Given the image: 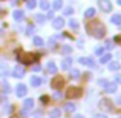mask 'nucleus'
I'll use <instances>...</instances> for the list:
<instances>
[{
    "instance_id": "c03bdc74",
    "label": "nucleus",
    "mask_w": 121,
    "mask_h": 118,
    "mask_svg": "<svg viewBox=\"0 0 121 118\" xmlns=\"http://www.w3.org/2000/svg\"><path fill=\"white\" fill-rule=\"evenodd\" d=\"M75 118H84V117H83V115H77V117H75Z\"/></svg>"
},
{
    "instance_id": "cd10ccee",
    "label": "nucleus",
    "mask_w": 121,
    "mask_h": 118,
    "mask_svg": "<svg viewBox=\"0 0 121 118\" xmlns=\"http://www.w3.org/2000/svg\"><path fill=\"white\" fill-rule=\"evenodd\" d=\"M66 110H68V112H74L75 110V104H72V103H68L66 104V107H65Z\"/></svg>"
},
{
    "instance_id": "0eeeda50",
    "label": "nucleus",
    "mask_w": 121,
    "mask_h": 118,
    "mask_svg": "<svg viewBox=\"0 0 121 118\" xmlns=\"http://www.w3.org/2000/svg\"><path fill=\"white\" fill-rule=\"evenodd\" d=\"M28 94V89L25 84H17V87H15V95L17 97H25V95Z\"/></svg>"
},
{
    "instance_id": "4be33fe9",
    "label": "nucleus",
    "mask_w": 121,
    "mask_h": 118,
    "mask_svg": "<svg viewBox=\"0 0 121 118\" xmlns=\"http://www.w3.org/2000/svg\"><path fill=\"white\" fill-rule=\"evenodd\" d=\"M84 17L86 18H91V17H95V8H89L84 11Z\"/></svg>"
},
{
    "instance_id": "a211bd4d",
    "label": "nucleus",
    "mask_w": 121,
    "mask_h": 118,
    "mask_svg": "<svg viewBox=\"0 0 121 118\" xmlns=\"http://www.w3.org/2000/svg\"><path fill=\"white\" fill-rule=\"evenodd\" d=\"M41 81H43V80H41L40 77H31V84H32L34 87H39V86L41 84Z\"/></svg>"
},
{
    "instance_id": "aec40b11",
    "label": "nucleus",
    "mask_w": 121,
    "mask_h": 118,
    "mask_svg": "<svg viewBox=\"0 0 121 118\" xmlns=\"http://www.w3.org/2000/svg\"><path fill=\"white\" fill-rule=\"evenodd\" d=\"M49 117L51 118H60V117H61V110H60V109H52L49 112Z\"/></svg>"
},
{
    "instance_id": "412c9836",
    "label": "nucleus",
    "mask_w": 121,
    "mask_h": 118,
    "mask_svg": "<svg viewBox=\"0 0 121 118\" xmlns=\"http://www.w3.org/2000/svg\"><path fill=\"white\" fill-rule=\"evenodd\" d=\"M110 20H112L113 25H118V26H120V25H121V14H113Z\"/></svg>"
},
{
    "instance_id": "2f4dec72",
    "label": "nucleus",
    "mask_w": 121,
    "mask_h": 118,
    "mask_svg": "<svg viewBox=\"0 0 121 118\" xmlns=\"http://www.w3.org/2000/svg\"><path fill=\"white\" fill-rule=\"evenodd\" d=\"M103 52H104V49L103 48H95V55H103Z\"/></svg>"
},
{
    "instance_id": "423d86ee",
    "label": "nucleus",
    "mask_w": 121,
    "mask_h": 118,
    "mask_svg": "<svg viewBox=\"0 0 121 118\" xmlns=\"http://www.w3.org/2000/svg\"><path fill=\"white\" fill-rule=\"evenodd\" d=\"M98 6H100L104 12L112 11V3H110L109 0H98Z\"/></svg>"
},
{
    "instance_id": "7ed1b4c3",
    "label": "nucleus",
    "mask_w": 121,
    "mask_h": 118,
    "mask_svg": "<svg viewBox=\"0 0 121 118\" xmlns=\"http://www.w3.org/2000/svg\"><path fill=\"white\" fill-rule=\"evenodd\" d=\"M98 106H100L101 109L107 110V112H112V110H113L112 101H110V100H107V98H103V100H100V103H98Z\"/></svg>"
},
{
    "instance_id": "39448f33",
    "label": "nucleus",
    "mask_w": 121,
    "mask_h": 118,
    "mask_svg": "<svg viewBox=\"0 0 121 118\" xmlns=\"http://www.w3.org/2000/svg\"><path fill=\"white\" fill-rule=\"evenodd\" d=\"M78 61H80L83 66H89V68H97L95 61L91 58V57H80V60H78Z\"/></svg>"
},
{
    "instance_id": "1a4fd4ad",
    "label": "nucleus",
    "mask_w": 121,
    "mask_h": 118,
    "mask_svg": "<svg viewBox=\"0 0 121 118\" xmlns=\"http://www.w3.org/2000/svg\"><path fill=\"white\" fill-rule=\"evenodd\" d=\"M52 26L55 28V29H61V28L65 26V20H63L61 17H55L52 20Z\"/></svg>"
},
{
    "instance_id": "f03ea898",
    "label": "nucleus",
    "mask_w": 121,
    "mask_h": 118,
    "mask_svg": "<svg viewBox=\"0 0 121 118\" xmlns=\"http://www.w3.org/2000/svg\"><path fill=\"white\" fill-rule=\"evenodd\" d=\"M17 60L23 65H28V63H34L39 60V55H34V54H22L20 57H17Z\"/></svg>"
},
{
    "instance_id": "dca6fc26",
    "label": "nucleus",
    "mask_w": 121,
    "mask_h": 118,
    "mask_svg": "<svg viewBox=\"0 0 121 118\" xmlns=\"http://www.w3.org/2000/svg\"><path fill=\"white\" fill-rule=\"evenodd\" d=\"M69 28L74 31H78V28H80V23H78V20H75V18H71L69 20Z\"/></svg>"
},
{
    "instance_id": "de8ad7c7",
    "label": "nucleus",
    "mask_w": 121,
    "mask_h": 118,
    "mask_svg": "<svg viewBox=\"0 0 121 118\" xmlns=\"http://www.w3.org/2000/svg\"><path fill=\"white\" fill-rule=\"evenodd\" d=\"M118 118H121V117H118Z\"/></svg>"
},
{
    "instance_id": "a18cd8bd",
    "label": "nucleus",
    "mask_w": 121,
    "mask_h": 118,
    "mask_svg": "<svg viewBox=\"0 0 121 118\" xmlns=\"http://www.w3.org/2000/svg\"><path fill=\"white\" fill-rule=\"evenodd\" d=\"M117 3H118V5L121 6V0H117Z\"/></svg>"
},
{
    "instance_id": "72a5a7b5",
    "label": "nucleus",
    "mask_w": 121,
    "mask_h": 118,
    "mask_svg": "<svg viewBox=\"0 0 121 118\" xmlns=\"http://www.w3.org/2000/svg\"><path fill=\"white\" fill-rule=\"evenodd\" d=\"M104 48H106V49H112V48H113L112 41H106V44H104Z\"/></svg>"
},
{
    "instance_id": "6ab92c4d",
    "label": "nucleus",
    "mask_w": 121,
    "mask_h": 118,
    "mask_svg": "<svg viewBox=\"0 0 121 118\" xmlns=\"http://www.w3.org/2000/svg\"><path fill=\"white\" fill-rule=\"evenodd\" d=\"M110 60H112V55H110V54H103L101 58H100V61L103 63V65H106V63H109Z\"/></svg>"
},
{
    "instance_id": "58836bf2",
    "label": "nucleus",
    "mask_w": 121,
    "mask_h": 118,
    "mask_svg": "<svg viewBox=\"0 0 121 118\" xmlns=\"http://www.w3.org/2000/svg\"><path fill=\"white\" fill-rule=\"evenodd\" d=\"M106 80H98V84H100V86H104V84H106Z\"/></svg>"
},
{
    "instance_id": "9d476101",
    "label": "nucleus",
    "mask_w": 121,
    "mask_h": 118,
    "mask_svg": "<svg viewBox=\"0 0 121 118\" xmlns=\"http://www.w3.org/2000/svg\"><path fill=\"white\" fill-rule=\"evenodd\" d=\"M32 107H34V98H26V100L23 101V109L22 110H26L28 112V110H31Z\"/></svg>"
},
{
    "instance_id": "79ce46f5",
    "label": "nucleus",
    "mask_w": 121,
    "mask_h": 118,
    "mask_svg": "<svg viewBox=\"0 0 121 118\" xmlns=\"http://www.w3.org/2000/svg\"><path fill=\"white\" fill-rule=\"evenodd\" d=\"M48 18H54V12H49V14H48Z\"/></svg>"
},
{
    "instance_id": "5701e85b",
    "label": "nucleus",
    "mask_w": 121,
    "mask_h": 118,
    "mask_svg": "<svg viewBox=\"0 0 121 118\" xmlns=\"http://www.w3.org/2000/svg\"><path fill=\"white\" fill-rule=\"evenodd\" d=\"M32 43L34 44H35V46H43V44H44V41H43V39H41V37H34V39H32Z\"/></svg>"
},
{
    "instance_id": "393cba45",
    "label": "nucleus",
    "mask_w": 121,
    "mask_h": 118,
    "mask_svg": "<svg viewBox=\"0 0 121 118\" xmlns=\"http://www.w3.org/2000/svg\"><path fill=\"white\" fill-rule=\"evenodd\" d=\"M26 6L29 9H34L37 6V2H35V0H26Z\"/></svg>"
},
{
    "instance_id": "7c9ffc66",
    "label": "nucleus",
    "mask_w": 121,
    "mask_h": 118,
    "mask_svg": "<svg viewBox=\"0 0 121 118\" xmlns=\"http://www.w3.org/2000/svg\"><path fill=\"white\" fill-rule=\"evenodd\" d=\"M71 51H72V49H71V46H68V44L61 48V52L65 54V55H66V54H71Z\"/></svg>"
},
{
    "instance_id": "e433bc0d",
    "label": "nucleus",
    "mask_w": 121,
    "mask_h": 118,
    "mask_svg": "<svg viewBox=\"0 0 121 118\" xmlns=\"http://www.w3.org/2000/svg\"><path fill=\"white\" fill-rule=\"evenodd\" d=\"M54 43H55V39H51L49 40V48H54V46H55Z\"/></svg>"
},
{
    "instance_id": "f704fd0d",
    "label": "nucleus",
    "mask_w": 121,
    "mask_h": 118,
    "mask_svg": "<svg viewBox=\"0 0 121 118\" xmlns=\"http://www.w3.org/2000/svg\"><path fill=\"white\" fill-rule=\"evenodd\" d=\"M32 31H34V26L31 25V26H28V29H26V34H28V35H31V34H32Z\"/></svg>"
},
{
    "instance_id": "b1692460",
    "label": "nucleus",
    "mask_w": 121,
    "mask_h": 118,
    "mask_svg": "<svg viewBox=\"0 0 121 118\" xmlns=\"http://www.w3.org/2000/svg\"><path fill=\"white\" fill-rule=\"evenodd\" d=\"M40 8L43 9V11H48V9L51 8L49 2H48V0H41V2H40Z\"/></svg>"
},
{
    "instance_id": "ddd939ff",
    "label": "nucleus",
    "mask_w": 121,
    "mask_h": 118,
    "mask_svg": "<svg viewBox=\"0 0 121 118\" xmlns=\"http://www.w3.org/2000/svg\"><path fill=\"white\" fill-rule=\"evenodd\" d=\"M71 66H72V58L71 57H66V58L61 61V68L63 69H71Z\"/></svg>"
},
{
    "instance_id": "c9c22d12",
    "label": "nucleus",
    "mask_w": 121,
    "mask_h": 118,
    "mask_svg": "<svg viewBox=\"0 0 121 118\" xmlns=\"http://www.w3.org/2000/svg\"><path fill=\"white\" fill-rule=\"evenodd\" d=\"M54 98H55V100H61V98H63V95L60 94V92H57V94H54Z\"/></svg>"
},
{
    "instance_id": "37998d69",
    "label": "nucleus",
    "mask_w": 121,
    "mask_h": 118,
    "mask_svg": "<svg viewBox=\"0 0 121 118\" xmlns=\"http://www.w3.org/2000/svg\"><path fill=\"white\" fill-rule=\"evenodd\" d=\"M117 103H118V104H120V106H121V95H120V97H118V98H117Z\"/></svg>"
},
{
    "instance_id": "4c0bfd02",
    "label": "nucleus",
    "mask_w": 121,
    "mask_h": 118,
    "mask_svg": "<svg viewBox=\"0 0 121 118\" xmlns=\"http://www.w3.org/2000/svg\"><path fill=\"white\" fill-rule=\"evenodd\" d=\"M94 118H107V117L104 115V114H97V115H95Z\"/></svg>"
},
{
    "instance_id": "473e14b6",
    "label": "nucleus",
    "mask_w": 121,
    "mask_h": 118,
    "mask_svg": "<svg viewBox=\"0 0 121 118\" xmlns=\"http://www.w3.org/2000/svg\"><path fill=\"white\" fill-rule=\"evenodd\" d=\"M32 71H34V72L41 71V66H40V65H34V66H32Z\"/></svg>"
},
{
    "instance_id": "2eb2a0df",
    "label": "nucleus",
    "mask_w": 121,
    "mask_h": 118,
    "mask_svg": "<svg viewBox=\"0 0 121 118\" xmlns=\"http://www.w3.org/2000/svg\"><path fill=\"white\" fill-rule=\"evenodd\" d=\"M109 69L110 71H120L121 69V65H120V61H109Z\"/></svg>"
},
{
    "instance_id": "c756f323",
    "label": "nucleus",
    "mask_w": 121,
    "mask_h": 118,
    "mask_svg": "<svg viewBox=\"0 0 121 118\" xmlns=\"http://www.w3.org/2000/svg\"><path fill=\"white\" fill-rule=\"evenodd\" d=\"M63 14H65V15H72V14H74V8H71V6L66 8L65 11H63Z\"/></svg>"
},
{
    "instance_id": "49530a36",
    "label": "nucleus",
    "mask_w": 121,
    "mask_h": 118,
    "mask_svg": "<svg viewBox=\"0 0 121 118\" xmlns=\"http://www.w3.org/2000/svg\"><path fill=\"white\" fill-rule=\"evenodd\" d=\"M11 118H18V117H11Z\"/></svg>"
},
{
    "instance_id": "c85d7f7f",
    "label": "nucleus",
    "mask_w": 121,
    "mask_h": 118,
    "mask_svg": "<svg viewBox=\"0 0 121 118\" xmlns=\"http://www.w3.org/2000/svg\"><path fill=\"white\" fill-rule=\"evenodd\" d=\"M35 20L39 22V23H43V22L46 20V17H44V15H41V14H35Z\"/></svg>"
},
{
    "instance_id": "ea45409f",
    "label": "nucleus",
    "mask_w": 121,
    "mask_h": 118,
    "mask_svg": "<svg viewBox=\"0 0 121 118\" xmlns=\"http://www.w3.org/2000/svg\"><path fill=\"white\" fill-rule=\"evenodd\" d=\"M40 100H41V103H48V97H44V95L40 98Z\"/></svg>"
},
{
    "instance_id": "f257e3e1",
    "label": "nucleus",
    "mask_w": 121,
    "mask_h": 118,
    "mask_svg": "<svg viewBox=\"0 0 121 118\" xmlns=\"http://www.w3.org/2000/svg\"><path fill=\"white\" fill-rule=\"evenodd\" d=\"M87 31L95 37V39H103L104 34H106V28H104V25L101 23V22H98V20H92L91 23L87 25Z\"/></svg>"
},
{
    "instance_id": "bb28decb",
    "label": "nucleus",
    "mask_w": 121,
    "mask_h": 118,
    "mask_svg": "<svg viewBox=\"0 0 121 118\" xmlns=\"http://www.w3.org/2000/svg\"><path fill=\"white\" fill-rule=\"evenodd\" d=\"M54 9H60L63 6V0H54Z\"/></svg>"
},
{
    "instance_id": "f8f14e48",
    "label": "nucleus",
    "mask_w": 121,
    "mask_h": 118,
    "mask_svg": "<svg viewBox=\"0 0 121 118\" xmlns=\"http://www.w3.org/2000/svg\"><path fill=\"white\" fill-rule=\"evenodd\" d=\"M104 91H106L107 94H115L117 92V84L115 83H106V84H104Z\"/></svg>"
},
{
    "instance_id": "6e6552de",
    "label": "nucleus",
    "mask_w": 121,
    "mask_h": 118,
    "mask_svg": "<svg viewBox=\"0 0 121 118\" xmlns=\"http://www.w3.org/2000/svg\"><path fill=\"white\" fill-rule=\"evenodd\" d=\"M23 75H25V68H23V66H17V68H14V71H12V77L23 78Z\"/></svg>"
},
{
    "instance_id": "a19ab883",
    "label": "nucleus",
    "mask_w": 121,
    "mask_h": 118,
    "mask_svg": "<svg viewBox=\"0 0 121 118\" xmlns=\"http://www.w3.org/2000/svg\"><path fill=\"white\" fill-rule=\"evenodd\" d=\"M115 81H117V83H120V81H121V74H120V75H117V77H115Z\"/></svg>"
},
{
    "instance_id": "20e7f679",
    "label": "nucleus",
    "mask_w": 121,
    "mask_h": 118,
    "mask_svg": "<svg viewBox=\"0 0 121 118\" xmlns=\"http://www.w3.org/2000/svg\"><path fill=\"white\" fill-rule=\"evenodd\" d=\"M83 94V91H81V87H69L68 89V97L69 98H78L80 95Z\"/></svg>"
},
{
    "instance_id": "9b49d317",
    "label": "nucleus",
    "mask_w": 121,
    "mask_h": 118,
    "mask_svg": "<svg viewBox=\"0 0 121 118\" xmlns=\"http://www.w3.org/2000/svg\"><path fill=\"white\" fill-rule=\"evenodd\" d=\"M63 84H65V81H63V78H61V77L54 78V80H52V83H51V86H52L54 89H60Z\"/></svg>"
},
{
    "instance_id": "f3484780",
    "label": "nucleus",
    "mask_w": 121,
    "mask_h": 118,
    "mask_svg": "<svg viewBox=\"0 0 121 118\" xmlns=\"http://www.w3.org/2000/svg\"><path fill=\"white\" fill-rule=\"evenodd\" d=\"M12 17H14V20L20 22L22 18L25 17V14H23V11H20V9H17V11H14V14H12Z\"/></svg>"
},
{
    "instance_id": "a878e982",
    "label": "nucleus",
    "mask_w": 121,
    "mask_h": 118,
    "mask_svg": "<svg viewBox=\"0 0 121 118\" xmlns=\"http://www.w3.org/2000/svg\"><path fill=\"white\" fill-rule=\"evenodd\" d=\"M71 78H78L80 77V71H78V69H71Z\"/></svg>"
},
{
    "instance_id": "4468645a",
    "label": "nucleus",
    "mask_w": 121,
    "mask_h": 118,
    "mask_svg": "<svg viewBox=\"0 0 121 118\" xmlns=\"http://www.w3.org/2000/svg\"><path fill=\"white\" fill-rule=\"evenodd\" d=\"M46 69H48V72H49V74H55V72H57V65L54 61H49L46 65Z\"/></svg>"
}]
</instances>
